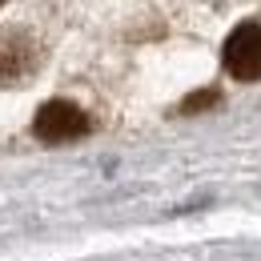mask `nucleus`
Returning <instances> with one entry per match:
<instances>
[{
    "mask_svg": "<svg viewBox=\"0 0 261 261\" xmlns=\"http://www.w3.org/2000/svg\"><path fill=\"white\" fill-rule=\"evenodd\" d=\"M205 105H217V93L209 89V93H197V97H189L185 105H181V113H193V109H205Z\"/></svg>",
    "mask_w": 261,
    "mask_h": 261,
    "instance_id": "obj_3",
    "label": "nucleus"
},
{
    "mask_svg": "<svg viewBox=\"0 0 261 261\" xmlns=\"http://www.w3.org/2000/svg\"><path fill=\"white\" fill-rule=\"evenodd\" d=\"M33 133L40 141H53V145L76 141V137L89 133V113H85L81 105H72V100H48V105H40V113H36Z\"/></svg>",
    "mask_w": 261,
    "mask_h": 261,
    "instance_id": "obj_2",
    "label": "nucleus"
},
{
    "mask_svg": "<svg viewBox=\"0 0 261 261\" xmlns=\"http://www.w3.org/2000/svg\"><path fill=\"white\" fill-rule=\"evenodd\" d=\"M221 61L233 81H261V20H245L229 33Z\"/></svg>",
    "mask_w": 261,
    "mask_h": 261,
    "instance_id": "obj_1",
    "label": "nucleus"
}]
</instances>
